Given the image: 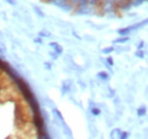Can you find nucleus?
<instances>
[{"label": "nucleus", "instance_id": "f257e3e1", "mask_svg": "<svg viewBox=\"0 0 148 139\" xmlns=\"http://www.w3.org/2000/svg\"><path fill=\"white\" fill-rule=\"evenodd\" d=\"M48 1L51 5H54V6L63 9V10H65V12H72V10L75 9V7L69 0H48Z\"/></svg>", "mask_w": 148, "mask_h": 139}, {"label": "nucleus", "instance_id": "f03ea898", "mask_svg": "<svg viewBox=\"0 0 148 139\" xmlns=\"http://www.w3.org/2000/svg\"><path fill=\"white\" fill-rule=\"evenodd\" d=\"M100 8V12H104L105 14H110V13H115L117 7L115 3H110V2H101L98 6Z\"/></svg>", "mask_w": 148, "mask_h": 139}, {"label": "nucleus", "instance_id": "7ed1b4c3", "mask_svg": "<svg viewBox=\"0 0 148 139\" xmlns=\"http://www.w3.org/2000/svg\"><path fill=\"white\" fill-rule=\"evenodd\" d=\"M95 7L92 6H84V7H76L75 8V13L79 14V15H89V14H92Z\"/></svg>", "mask_w": 148, "mask_h": 139}, {"label": "nucleus", "instance_id": "20e7f679", "mask_svg": "<svg viewBox=\"0 0 148 139\" xmlns=\"http://www.w3.org/2000/svg\"><path fill=\"white\" fill-rule=\"evenodd\" d=\"M60 127L63 128V132H64V135H65L67 138L73 139V137H72V131H71L70 127H69V125L65 123V121L60 122Z\"/></svg>", "mask_w": 148, "mask_h": 139}, {"label": "nucleus", "instance_id": "39448f33", "mask_svg": "<svg viewBox=\"0 0 148 139\" xmlns=\"http://www.w3.org/2000/svg\"><path fill=\"white\" fill-rule=\"evenodd\" d=\"M49 46L54 49V52H56L57 55H60V54L63 52V47H62L60 45H58L57 42H50Z\"/></svg>", "mask_w": 148, "mask_h": 139}, {"label": "nucleus", "instance_id": "423d86ee", "mask_svg": "<svg viewBox=\"0 0 148 139\" xmlns=\"http://www.w3.org/2000/svg\"><path fill=\"white\" fill-rule=\"evenodd\" d=\"M147 24H148V18H146V19H144L141 22H138L136 24H132V29H133V31H136V30H139V29L146 26Z\"/></svg>", "mask_w": 148, "mask_h": 139}, {"label": "nucleus", "instance_id": "0eeeda50", "mask_svg": "<svg viewBox=\"0 0 148 139\" xmlns=\"http://www.w3.org/2000/svg\"><path fill=\"white\" fill-rule=\"evenodd\" d=\"M97 78L101 81H108L110 80V74L105 71H100V72L97 73Z\"/></svg>", "mask_w": 148, "mask_h": 139}, {"label": "nucleus", "instance_id": "6e6552de", "mask_svg": "<svg viewBox=\"0 0 148 139\" xmlns=\"http://www.w3.org/2000/svg\"><path fill=\"white\" fill-rule=\"evenodd\" d=\"M121 132H122V130L120 129V128H115V129H113L111 131V133H110V138L111 139H116L120 137V135H121Z\"/></svg>", "mask_w": 148, "mask_h": 139}, {"label": "nucleus", "instance_id": "1a4fd4ad", "mask_svg": "<svg viewBox=\"0 0 148 139\" xmlns=\"http://www.w3.org/2000/svg\"><path fill=\"white\" fill-rule=\"evenodd\" d=\"M146 113H147V107H146L145 105H141V106L138 107V109H137V115H138L139 118L145 116Z\"/></svg>", "mask_w": 148, "mask_h": 139}, {"label": "nucleus", "instance_id": "9d476101", "mask_svg": "<svg viewBox=\"0 0 148 139\" xmlns=\"http://www.w3.org/2000/svg\"><path fill=\"white\" fill-rule=\"evenodd\" d=\"M90 112H91V114H92L93 116H98V115H100L101 109L99 107H97V106H93V107L90 108Z\"/></svg>", "mask_w": 148, "mask_h": 139}, {"label": "nucleus", "instance_id": "9b49d317", "mask_svg": "<svg viewBox=\"0 0 148 139\" xmlns=\"http://www.w3.org/2000/svg\"><path fill=\"white\" fill-rule=\"evenodd\" d=\"M89 131H90V135H91V137H97V135H98V130H97V128L93 125V124H90L89 125Z\"/></svg>", "mask_w": 148, "mask_h": 139}, {"label": "nucleus", "instance_id": "f8f14e48", "mask_svg": "<svg viewBox=\"0 0 148 139\" xmlns=\"http://www.w3.org/2000/svg\"><path fill=\"white\" fill-rule=\"evenodd\" d=\"M129 40H130L129 36H120L119 39L114 40V43H125V42H128Z\"/></svg>", "mask_w": 148, "mask_h": 139}, {"label": "nucleus", "instance_id": "ddd939ff", "mask_svg": "<svg viewBox=\"0 0 148 139\" xmlns=\"http://www.w3.org/2000/svg\"><path fill=\"white\" fill-rule=\"evenodd\" d=\"M53 112H54V114H55V116H56V119H58L59 120V122H63L64 121V118H63V115H62V113L57 109V108H54L53 109Z\"/></svg>", "mask_w": 148, "mask_h": 139}, {"label": "nucleus", "instance_id": "4468645a", "mask_svg": "<svg viewBox=\"0 0 148 139\" xmlns=\"http://www.w3.org/2000/svg\"><path fill=\"white\" fill-rule=\"evenodd\" d=\"M144 1H146V0H130V5H131V7H138V6H140Z\"/></svg>", "mask_w": 148, "mask_h": 139}, {"label": "nucleus", "instance_id": "2eb2a0df", "mask_svg": "<svg viewBox=\"0 0 148 139\" xmlns=\"http://www.w3.org/2000/svg\"><path fill=\"white\" fill-rule=\"evenodd\" d=\"M114 50H115L114 47H107V48H104L101 52H103V54H105V55H110V54L113 52Z\"/></svg>", "mask_w": 148, "mask_h": 139}, {"label": "nucleus", "instance_id": "dca6fc26", "mask_svg": "<svg viewBox=\"0 0 148 139\" xmlns=\"http://www.w3.org/2000/svg\"><path fill=\"white\" fill-rule=\"evenodd\" d=\"M128 138H129V132L128 131H122L121 135H120V137H119V139H128Z\"/></svg>", "mask_w": 148, "mask_h": 139}, {"label": "nucleus", "instance_id": "f3484780", "mask_svg": "<svg viewBox=\"0 0 148 139\" xmlns=\"http://www.w3.org/2000/svg\"><path fill=\"white\" fill-rule=\"evenodd\" d=\"M88 5L92 6V7H97V6H99V2H98V0H88Z\"/></svg>", "mask_w": 148, "mask_h": 139}, {"label": "nucleus", "instance_id": "a211bd4d", "mask_svg": "<svg viewBox=\"0 0 148 139\" xmlns=\"http://www.w3.org/2000/svg\"><path fill=\"white\" fill-rule=\"evenodd\" d=\"M136 57H138V58H144V57H145V52H144V50H137V52H136Z\"/></svg>", "mask_w": 148, "mask_h": 139}, {"label": "nucleus", "instance_id": "6ab92c4d", "mask_svg": "<svg viewBox=\"0 0 148 139\" xmlns=\"http://www.w3.org/2000/svg\"><path fill=\"white\" fill-rule=\"evenodd\" d=\"M144 47H145V41L141 40V41L138 43V46H137V50H144Z\"/></svg>", "mask_w": 148, "mask_h": 139}, {"label": "nucleus", "instance_id": "aec40b11", "mask_svg": "<svg viewBox=\"0 0 148 139\" xmlns=\"http://www.w3.org/2000/svg\"><path fill=\"white\" fill-rule=\"evenodd\" d=\"M106 64H107V66H110V67L114 65V61H113L112 57H107V58H106Z\"/></svg>", "mask_w": 148, "mask_h": 139}, {"label": "nucleus", "instance_id": "412c9836", "mask_svg": "<svg viewBox=\"0 0 148 139\" xmlns=\"http://www.w3.org/2000/svg\"><path fill=\"white\" fill-rule=\"evenodd\" d=\"M39 35H40V38H45V36H50V33L49 32H47L46 30H43V31H40V33H39Z\"/></svg>", "mask_w": 148, "mask_h": 139}, {"label": "nucleus", "instance_id": "4be33fe9", "mask_svg": "<svg viewBox=\"0 0 148 139\" xmlns=\"http://www.w3.org/2000/svg\"><path fill=\"white\" fill-rule=\"evenodd\" d=\"M34 10H36V13H37L40 17H43V16H45V15H43V13L41 12V9H39L38 7H34Z\"/></svg>", "mask_w": 148, "mask_h": 139}, {"label": "nucleus", "instance_id": "5701e85b", "mask_svg": "<svg viewBox=\"0 0 148 139\" xmlns=\"http://www.w3.org/2000/svg\"><path fill=\"white\" fill-rule=\"evenodd\" d=\"M6 52V48H5V45L0 42V54H5Z\"/></svg>", "mask_w": 148, "mask_h": 139}, {"label": "nucleus", "instance_id": "b1692460", "mask_svg": "<svg viewBox=\"0 0 148 139\" xmlns=\"http://www.w3.org/2000/svg\"><path fill=\"white\" fill-rule=\"evenodd\" d=\"M69 1H70V2L73 5L75 8L77 7V5H79V2H80V0H69Z\"/></svg>", "mask_w": 148, "mask_h": 139}, {"label": "nucleus", "instance_id": "393cba45", "mask_svg": "<svg viewBox=\"0 0 148 139\" xmlns=\"http://www.w3.org/2000/svg\"><path fill=\"white\" fill-rule=\"evenodd\" d=\"M103 2H110V3H117V0H103Z\"/></svg>", "mask_w": 148, "mask_h": 139}, {"label": "nucleus", "instance_id": "a878e982", "mask_svg": "<svg viewBox=\"0 0 148 139\" xmlns=\"http://www.w3.org/2000/svg\"><path fill=\"white\" fill-rule=\"evenodd\" d=\"M34 42H36V43H42V38H40V36H39V38H36V39H34Z\"/></svg>", "mask_w": 148, "mask_h": 139}, {"label": "nucleus", "instance_id": "bb28decb", "mask_svg": "<svg viewBox=\"0 0 148 139\" xmlns=\"http://www.w3.org/2000/svg\"><path fill=\"white\" fill-rule=\"evenodd\" d=\"M50 56H51L53 59H57V57H58V55L56 52H50Z\"/></svg>", "mask_w": 148, "mask_h": 139}, {"label": "nucleus", "instance_id": "cd10ccee", "mask_svg": "<svg viewBox=\"0 0 148 139\" xmlns=\"http://www.w3.org/2000/svg\"><path fill=\"white\" fill-rule=\"evenodd\" d=\"M45 66L47 70H51V64L50 63H45Z\"/></svg>", "mask_w": 148, "mask_h": 139}, {"label": "nucleus", "instance_id": "c85d7f7f", "mask_svg": "<svg viewBox=\"0 0 148 139\" xmlns=\"http://www.w3.org/2000/svg\"><path fill=\"white\" fill-rule=\"evenodd\" d=\"M7 1H8L10 5H15V0H7Z\"/></svg>", "mask_w": 148, "mask_h": 139}, {"label": "nucleus", "instance_id": "c756f323", "mask_svg": "<svg viewBox=\"0 0 148 139\" xmlns=\"http://www.w3.org/2000/svg\"><path fill=\"white\" fill-rule=\"evenodd\" d=\"M98 2H99V3H101V2H103V0H98Z\"/></svg>", "mask_w": 148, "mask_h": 139}, {"label": "nucleus", "instance_id": "7c9ffc66", "mask_svg": "<svg viewBox=\"0 0 148 139\" xmlns=\"http://www.w3.org/2000/svg\"><path fill=\"white\" fill-rule=\"evenodd\" d=\"M117 1H119V0H117Z\"/></svg>", "mask_w": 148, "mask_h": 139}]
</instances>
